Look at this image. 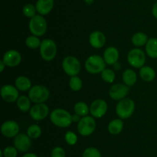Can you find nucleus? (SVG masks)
<instances>
[{"label":"nucleus","mask_w":157,"mask_h":157,"mask_svg":"<svg viewBox=\"0 0 157 157\" xmlns=\"http://www.w3.org/2000/svg\"><path fill=\"white\" fill-rule=\"evenodd\" d=\"M21 157H38V155L33 152H26Z\"/></svg>","instance_id":"nucleus-39"},{"label":"nucleus","mask_w":157,"mask_h":157,"mask_svg":"<svg viewBox=\"0 0 157 157\" xmlns=\"http://www.w3.org/2000/svg\"><path fill=\"white\" fill-rule=\"evenodd\" d=\"M28 96L34 103H44L50 97V91L43 85H35L29 91Z\"/></svg>","instance_id":"nucleus-6"},{"label":"nucleus","mask_w":157,"mask_h":157,"mask_svg":"<svg viewBox=\"0 0 157 157\" xmlns=\"http://www.w3.org/2000/svg\"><path fill=\"white\" fill-rule=\"evenodd\" d=\"M108 106L105 100L98 99L94 100L90 106V113L94 118L101 119L106 115Z\"/></svg>","instance_id":"nucleus-11"},{"label":"nucleus","mask_w":157,"mask_h":157,"mask_svg":"<svg viewBox=\"0 0 157 157\" xmlns=\"http://www.w3.org/2000/svg\"><path fill=\"white\" fill-rule=\"evenodd\" d=\"M49 114V108L45 103H35L32 106L29 115L35 121H41L44 119Z\"/></svg>","instance_id":"nucleus-12"},{"label":"nucleus","mask_w":157,"mask_h":157,"mask_svg":"<svg viewBox=\"0 0 157 157\" xmlns=\"http://www.w3.org/2000/svg\"><path fill=\"white\" fill-rule=\"evenodd\" d=\"M18 89L12 85H4L1 88V96L5 102L8 103H15L19 97Z\"/></svg>","instance_id":"nucleus-13"},{"label":"nucleus","mask_w":157,"mask_h":157,"mask_svg":"<svg viewBox=\"0 0 157 157\" xmlns=\"http://www.w3.org/2000/svg\"><path fill=\"white\" fill-rule=\"evenodd\" d=\"M148 35L143 32H138L132 36L131 42L136 47H142L146 46L148 42Z\"/></svg>","instance_id":"nucleus-26"},{"label":"nucleus","mask_w":157,"mask_h":157,"mask_svg":"<svg viewBox=\"0 0 157 157\" xmlns=\"http://www.w3.org/2000/svg\"><path fill=\"white\" fill-rule=\"evenodd\" d=\"M130 92V87L124 83L113 84L109 89V95L110 98L116 101H120L127 98Z\"/></svg>","instance_id":"nucleus-10"},{"label":"nucleus","mask_w":157,"mask_h":157,"mask_svg":"<svg viewBox=\"0 0 157 157\" xmlns=\"http://www.w3.org/2000/svg\"><path fill=\"white\" fill-rule=\"evenodd\" d=\"M96 121L92 115H86L82 117L78 123V133L82 136H89L92 135L96 129Z\"/></svg>","instance_id":"nucleus-7"},{"label":"nucleus","mask_w":157,"mask_h":157,"mask_svg":"<svg viewBox=\"0 0 157 157\" xmlns=\"http://www.w3.org/2000/svg\"><path fill=\"white\" fill-rule=\"evenodd\" d=\"M146 53L152 58H157V38H150L146 44Z\"/></svg>","instance_id":"nucleus-24"},{"label":"nucleus","mask_w":157,"mask_h":157,"mask_svg":"<svg viewBox=\"0 0 157 157\" xmlns=\"http://www.w3.org/2000/svg\"><path fill=\"white\" fill-rule=\"evenodd\" d=\"M69 87L74 92H78L82 89L83 82L81 78L78 75L71 76L69 79Z\"/></svg>","instance_id":"nucleus-29"},{"label":"nucleus","mask_w":157,"mask_h":157,"mask_svg":"<svg viewBox=\"0 0 157 157\" xmlns=\"http://www.w3.org/2000/svg\"><path fill=\"white\" fill-rule=\"evenodd\" d=\"M55 6V0H38L35 4L37 12L39 15H46L50 13Z\"/></svg>","instance_id":"nucleus-19"},{"label":"nucleus","mask_w":157,"mask_h":157,"mask_svg":"<svg viewBox=\"0 0 157 157\" xmlns=\"http://www.w3.org/2000/svg\"><path fill=\"white\" fill-rule=\"evenodd\" d=\"M124 122L121 119H115L110 121L107 126V130L111 135H116L121 133L124 129Z\"/></svg>","instance_id":"nucleus-22"},{"label":"nucleus","mask_w":157,"mask_h":157,"mask_svg":"<svg viewBox=\"0 0 157 157\" xmlns=\"http://www.w3.org/2000/svg\"><path fill=\"white\" fill-rule=\"evenodd\" d=\"M50 120L52 124L59 128H67L73 123L71 114L61 108H57L51 112Z\"/></svg>","instance_id":"nucleus-1"},{"label":"nucleus","mask_w":157,"mask_h":157,"mask_svg":"<svg viewBox=\"0 0 157 157\" xmlns=\"http://www.w3.org/2000/svg\"><path fill=\"white\" fill-rule=\"evenodd\" d=\"M32 101H31L30 98L26 95H21L18 97V100L16 101L17 107L18 108L20 111L23 112H29L32 108Z\"/></svg>","instance_id":"nucleus-25"},{"label":"nucleus","mask_w":157,"mask_h":157,"mask_svg":"<svg viewBox=\"0 0 157 157\" xmlns=\"http://www.w3.org/2000/svg\"><path fill=\"white\" fill-rule=\"evenodd\" d=\"M101 78L107 83H113L116 78V73L113 69H105L101 73Z\"/></svg>","instance_id":"nucleus-31"},{"label":"nucleus","mask_w":157,"mask_h":157,"mask_svg":"<svg viewBox=\"0 0 157 157\" xmlns=\"http://www.w3.org/2000/svg\"><path fill=\"white\" fill-rule=\"evenodd\" d=\"M64 140L69 146H75L78 143V137L77 134L72 131H67L64 135Z\"/></svg>","instance_id":"nucleus-34"},{"label":"nucleus","mask_w":157,"mask_h":157,"mask_svg":"<svg viewBox=\"0 0 157 157\" xmlns=\"http://www.w3.org/2000/svg\"><path fill=\"white\" fill-rule=\"evenodd\" d=\"M146 53L140 48L131 49L127 54V62L133 68L140 69L145 66Z\"/></svg>","instance_id":"nucleus-9"},{"label":"nucleus","mask_w":157,"mask_h":157,"mask_svg":"<svg viewBox=\"0 0 157 157\" xmlns=\"http://www.w3.org/2000/svg\"><path fill=\"white\" fill-rule=\"evenodd\" d=\"M29 29L31 33L35 36H42L45 34L48 29V23L45 18L41 15H36L30 18Z\"/></svg>","instance_id":"nucleus-5"},{"label":"nucleus","mask_w":157,"mask_h":157,"mask_svg":"<svg viewBox=\"0 0 157 157\" xmlns=\"http://www.w3.org/2000/svg\"><path fill=\"white\" fill-rule=\"evenodd\" d=\"M89 43L94 49H101L106 43V36L101 31H94L89 35Z\"/></svg>","instance_id":"nucleus-17"},{"label":"nucleus","mask_w":157,"mask_h":157,"mask_svg":"<svg viewBox=\"0 0 157 157\" xmlns=\"http://www.w3.org/2000/svg\"><path fill=\"white\" fill-rule=\"evenodd\" d=\"M32 139L25 133H18L14 138V146L18 152H26L32 146Z\"/></svg>","instance_id":"nucleus-16"},{"label":"nucleus","mask_w":157,"mask_h":157,"mask_svg":"<svg viewBox=\"0 0 157 157\" xmlns=\"http://www.w3.org/2000/svg\"><path fill=\"white\" fill-rule=\"evenodd\" d=\"M74 111H75V113L78 114L81 117H84L88 115V113L90 112V107L87 106L86 103L80 101L75 103L74 106Z\"/></svg>","instance_id":"nucleus-27"},{"label":"nucleus","mask_w":157,"mask_h":157,"mask_svg":"<svg viewBox=\"0 0 157 157\" xmlns=\"http://www.w3.org/2000/svg\"><path fill=\"white\" fill-rule=\"evenodd\" d=\"M152 14H153V17L157 19V1L153 5V9H152Z\"/></svg>","instance_id":"nucleus-37"},{"label":"nucleus","mask_w":157,"mask_h":157,"mask_svg":"<svg viewBox=\"0 0 157 157\" xmlns=\"http://www.w3.org/2000/svg\"><path fill=\"white\" fill-rule=\"evenodd\" d=\"M1 132L6 138H15L19 133V126L15 120H7L2 124Z\"/></svg>","instance_id":"nucleus-14"},{"label":"nucleus","mask_w":157,"mask_h":157,"mask_svg":"<svg viewBox=\"0 0 157 157\" xmlns=\"http://www.w3.org/2000/svg\"><path fill=\"white\" fill-rule=\"evenodd\" d=\"M15 86L21 92L29 91L32 87L30 78L25 75H20V76L17 77L15 81Z\"/></svg>","instance_id":"nucleus-21"},{"label":"nucleus","mask_w":157,"mask_h":157,"mask_svg":"<svg viewBox=\"0 0 157 157\" xmlns=\"http://www.w3.org/2000/svg\"><path fill=\"white\" fill-rule=\"evenodd\" d=\"M41 41L40 40L39 37L35 36V35H30L27 37L25 39V45L28 48L31 49H36L40 48Z\"/></svg>","instance_id":"nucleus-30"},{"label":"nucleus","mask_w":157,"mask_h":157,"mask_svg":"<svg viewBox=\"0 0 157 157\" xmlns=\"http://www.w3.org/2000/svg\"><path fill=\"white\" fill-rule=\"evenodd\" d=\"M41 133H42V130H41V126L37 124H32L29 126L26 134L32 139H36L41 136Z\"/></svg>","instance_id":"nucleus-28"},{"label":"nucleus","mask_w":157,"mask_h":157,"mask_svg":"<svg viewBox=\"0 0 157 157\" xmlns=\"http://www.w3.org/2000/svg\"><path fill=\"white\" fill-rule=\"evenodd\" d=\"M156 1H157V0H156Z\"/></svg>","instance_id":"nucleus-43"},{"label":"nucleus","mask_w":157,"mask_h":157,"mask_svg":"<svg viewBox=\"0 0 157 157\" xmlns=\"http://www.w3.org/2000/svg\"><path fill=\"white\" fill-rule=\"evenodd\" d=\"M122 78L124 84L127 85L129 87H131L136 84L137 81V75L134 70L131 69H127L123 72Z\"/></svg>","instance_id":"nucleus-23"},{"label":"nucleus","mask_w":157,"mask_h":157,"mask_svg":"<svg viewBox=\"0 0 157 157\" xmlns=\"http://www.w3.org/2000/svg\"><path fill=\"white\" fill-rule=\"evenodd\" d=\"M40 157H46V156H44V155H41V156H40Z\"/></svg>","instance_id":"nucleus-42"},{"label":"nucleus","mask_w":157,"mask_h":157,"mask_svg":"<svg viewBox=\"0 0 157 157\" xmlns=\"http://www.w3.org/2000/svg\"><path fill=\"white\" fill-rule=\"evenodd\" d=\"M4 157H17L18 150L12 146H9L2 149Z\"/></svg>","instance_id":"nucleus-35"},{"label":"nucleus","mask_w":157,"mask_h":157,"mask_svg":"<svg viewBox=\"0 0 157 157\" xmlns=\"http://www.w3.org/2000/svg\"><path fill=\"white\" fill-rule=\"evenodd\" d=\"M107 63L101 55H92L86 59L84 67L88 73L92 75L101 73L106 69Z\"/></svg>","instance_id":"nucleus-2"},{"label":"nucleus","mask_w":157,"mask_h":157,"mask_svg":"<svg viewBox=\"0 0 157 157\" xmlns=\"http://www.w3.org/2000/svg\"><path fill=\"white\" fill-rule=\"evenodd\" d=\"M56 42L52 38H44L41 41L39 48L41 57L46 62H51L55 58L57 55Z\"/></svg>","instance_id":"nucleus-4"},{"label":"nucleus","mask_w":157,"mask_h":157,"mask_svg":"<svg viewBox=\"0 0 157 157\" xmlns=\"http://www.w3.org/2000/svg\"><path fill=\"white\" fill-rule=\"evenodd\" d=\"M6 67V65L5 64L4 62H3L2 59L1 61H0V72H2L3 71H4L5 68Z\"/></svg>","instance_id":"nucleus-40"},{"label":"nucleus","mask_w":157,"mask_h":157,"mask_svg":"<svg viewBox=\"0 0 157 157\" xmlns=\"http://www.w3.org/2000/svg\"><path fill=\"white\" fill-rule=\"evenodd\" d=\"M82 157H102L99 149L96 147L90 146L86 148L82 153Z\"/></svg>","instance_id":"nucleus-33"},{"label":"nucleus","mask_w":157,"mask_h":157,"mask_svg":"<svg viewBox=\"0 0 157 157\" xmlns=\"http://www.w3.org/2000/svg\"><path fill=\"white\" fill-rule=\"evenodd\" d=\"M113 69H114L115 70H117V71L120 70V69H121V65L120 64V63L117 62L115 63V64L113 65Z\"/></svg>","instance_id":"nucleus-41"},{"label":"nucleus","mask_w":157,"mask_h":157,"mask_svg":"<svg viewBox=\"0 0 157 157\" xmlns=\"http://www.w3.org/2000/svg\"><path fill=\"white\" fill-rule=\"evenodd\" d=\"M140 76L144 81L150 83L156 78V71L150 66H144L140 69Z\"/></svg>","instance_id":"nucleus-20"},{"label":"nucleus","mask_w":157,"mask_h":157,"mask_svg":"<svg viewBox=\"0 0 157 157\" xmlns=\"http://www.w3.org/2000/svg\"><path fill=\"white\" fill-rule=\"evenodd\" d=\"M36 12H37L36 7L33 4H31V3L25 5L22 8L23 15L25 17H27V18H33L34 16H35L37 15Z\"/></svg>","instance_id":"nucleus-32"},{"label":"nucleus","mask_w":157,"mask_h":157,"mask_svg":"<svg viewBox=\"0 0 157 157\" xmlns=\"http://www.w3.org/2000/svg\"><path fill=\"white\" fill-rule=\"evenodd\" d=\"M81 118H82V117H81L80 115H78V114L76 113L72 115V121H73V123H78V122L81 120Z\"/></svg>","instance_id":"nucleus-38"},{"label":"nucleus","mask_w":157,"mask_h":157,"mask_svg":"<svg viewBox=\"0 0 157 157\" xmlns=\"http://www.w3.org/2000/svg\"><path fill=\"white\" fill-rule=\"evenodd\" d=\"M51 157H66V152L61 146H55L51 152Z\"/></svg>","instance_id":"nucleus-36"},{"label":"nucleus","mask_w":157,"mask_h":157,"mask_svg":"<svg viewBox=\"0 0 157 157\" xmlns=\"http://www.w3.org/2000/svg\"><path fill=\"white\" fill-rule=\"evenodd\" d=\"M120 53L118 49L114 46H109L104 50L103 54V58L107 65L113 66L118 62Z\"/></svg>","instance_id":"nucleus-18"},{"label":"nucleus","mask_w":157,"mask_h":157,"mask_svg":"<svg viewBox=\"0 0 157 157\" xmlns=\"http://www.w3.org/2000/svg\"><path fill=\"white\" fill-rule=\"evenodd\" d=\"M2 61L8 67H16L21 63V55L18 51L15 50V49H10L4 53Z\"/></svg>","instance_id":"nucleus-15"},{"label":"nucleus","mask_w":157,"mask_h":157,"mask_svg":"<svg viewBox=\"0 0 157 157\" xmlns=\"http://www.w3.org/2000/svg\"><path fill=\"white\" fill-rule=\"evenodd\" d=\"M62 69L69 76H75L81 72V65L78 58L73 55H67L62 61Z\"/></svg>","instance_id":"nucleus-8"},{"label":"nucleus","mask_w":157,"mask_h":157,"mask_svg":"<svg viewBox=\"0 0 157 157\" xmlns=\"http://www.w3.org/2000/svg\"><path fill=\"white\" fill-rule=\"evenodd\" d=\"M135 107V103L133 99L125 98L118 101L116 106V113L121 119H127L134 113Z\"/></svg>","instance_id":"nucleus-3"}]
</instances>
